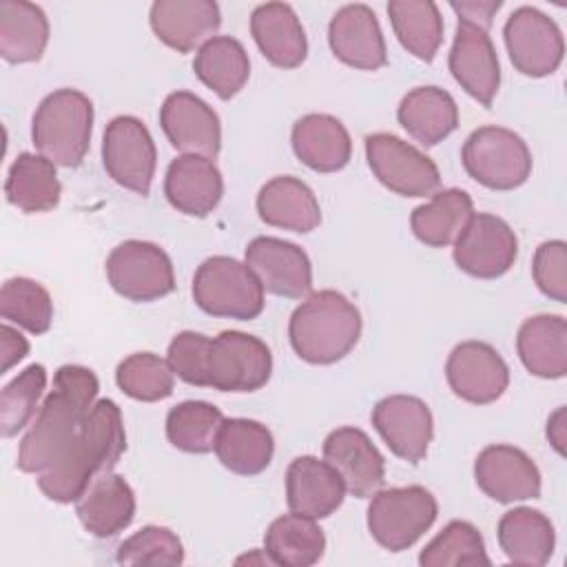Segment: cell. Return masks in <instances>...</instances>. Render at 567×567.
Wrapping results in <instances>:
<instances>
[{"label": "cell", "instance_id": "cell-1", "mask_svg": "<svg viewBox=\"0 0 567 567\" xmlns=\"http://www.w3.org/2000/svg\"><path fill=\"white\" fill-rule=\"evenodd\" d=\"M100 381L91 368L66 363L53 374V390L44 396L35 419L20 441L16 465L27 474L51 470L80 432L93 408Z\"/></svg>", "mask_w": 567, "mask_h": 567}, {"label": "cell", "instance_id": "cell-2", "mask_svg": "<svg viewBox=\"0 0 567 567\" xmlns=\"http://www.w3.org/2000/svg\"><path fill=\"white\" fill-rule=\"evenodd\" d=\"M124 450L122 410L113 399H100L86 412L64 456L51 470L38 474V487L53 503H75L95 476L117 465Z\"/></svg>", "mask_w": 567, "mask_h": 567}, {"label": "cell", "instance_id": "cell-3", "mask_svg": "<svg viewBox=\"0 0 567 567\" xmlns=\"http://www.w3.org/2000/svg\"><path fill=\"white\" fill-rule=\"evenodd\" d=\"M359 308L337 290L310 292L290 315L288 337L295 354L312 365L341 361L361 337Z\"/></svg>", "mask_w": 567, "mask_h": 567}, {"label": "cell", "instance_id": "cell-4", "mask_svg": "<svg viewBox=\"0 0 567 567\" xmlns=\"http://www.w3.org/2000/svg\"><path fill=\"white\" fill-rule=\"evenodd\" d=\"M93 133V102L78 89H58L35 109L31 142L40 155L58 166L75 168L89 153Z\"/></svg>", "mask_w": 567, "mask_h": 567}, {"label": "cell", "instance_id": "cell-5", "mask_svg": "<svg viewBox=\"0 0 567 567\" xmlns=\"http://www.w3.org/2000/svg\"><path fill=\"white\" fill-rule=\"evenodd\" d=\"M264 286L255 272L228 255L204 259L193 275V301L213 317L250 321L264 310Z\"/></svg>", "mask_w": 567, "mask_h": 567}, {"label": "cell", "instance_id": "cell-6", "mask_svg": "<svg viewBox=\"0 0 567 567\" xmlns=\"http://www.w3.org/2000/svg\"><path fill=\"white\" fill-rule=\"evenodd\" d=\"M465 173L489 190H514L532 175L525 140L505 126H481L461 148Z\"/></svg>", "mask_w": 567, "mask_h": 567}, {"label": "cell", "instance_id": "cell-7", "mask_svg": "<svg viewBox=\"0 0 567 567\" xmlns=\"http://www.w3.org/2000/svg\"><path fill=\"white\" fill-rule=\"evenodd\" d=\"M370 498L368 529L388 551L412 547L439 516V503L423 485L379 489Z\"/></svg>", "mask_w": 567, "mask_h": 567}, {"label": "cell", "instance_id": "cell-8", "mask_svg": "<svg viewBox=\"0 0 567 567\" xmlns=\"http://www.w3.org/2000/svg\"><path fill=\"white\" fill-rule=\"evenodd\" d=\"M272 374L270 348L255 334L224 330L210 339L204 363L206 388L219 392H255Z\"/></svg>", "mask_w": 567, "mask_h": 567}, {"label": "cell", "instance_id": "cell-9", "mask_svg": "<svg viewBox=\"0 0 567 567\" xmlns=\"http://www.w3.org/2000/svg\"><path fill=\"white\" fill-rule=\"evenodd\" d=\"M106 277L120 297L137 303L162 299L175 290L171 257L157 244L142 239H126L111 250Z\"/></svg>", "mask_w": 567, "mask_h": 567}, {"label": "cell", "instance_id": "cell-10", "mask_svg": "<svg viewBox=\"0 0 567 567\" xmlns=\"http://www.w3.org/2000/svg\"><path fill=\"white\" fill-rule=\"evenodd\" d=\"M102 164L115 184L146 197L157 166V148L146 124L133 115L113 117L102 135Z\"/></svg>", "mask_w": 567, "mask_h": 567}, {"label": "cell", "instance_id": "cell-11", "mask_svg": "<svg viewBox=\"0 0 567 567\" xmlns=\"http://www.w3.org/2000/svg\"><path fill=\"white\" fill-rule=\"evenodd\" d=\"M365 159L374 177L401 197H427L441 186V173L432 157L392 133L368 135Z\"/></svg>", "mask_w": 567, "mask_h": 567}, {"label": "cell", "instance_id": "cell-12", "mask_svg": "<svg viewBox=\"0 0 567 567\" xmlns=\"http://www.w3.org/2000/svg\"><path fill=\"white\" fill-rule=\"evenodd\" d=\"M507 55L514 69L527 78L551 75L565 55L558 24L536 7H518L503 27Z\"/></svg>", "mask_w": 567, "mask_h": 567}, {"label": "cell", "instance_id": "cell-13", "mask_svg": "<svg viewBox=\"0 0 567 567\" xmlns=\"http://www.w3.org/2000/svg\"><path fill=\"white\" fill-rule=\"evenodd\" d=\"M454 264L476 279L503 277L518 257L512 226L489 213H474L454 241Z\"/></svg>", "mask_w": 567, "mask_h": 567}, {"label": "cell", "instance_id": "cell-14", "mask_svg": "<svg viewBox=\"0 0 567 567\" xmlns=\"http://www.w3.org/2000/svg\"><path fill=\"white\" fill-rule=\"evenodd\" d=\"M450 390L474 405H487L503 396L509 385L505 359L485 341H463L454 346L445 363Z\"/></svg>", "mask_w": 567, "mask_h": 567}, {"label": "cell", "instance_id": "cell-15", "mask_svg": "<svg viewBox=\"0 0 567 567\" xmlns=\"http://www.w3.org/2000/svg\"><path fill=\"white\" fill-rule=\"evenodd\" d=\"M159 126L175 151L215 159L221 148V124L213 106L190 91H173L159 109Z\"/></svg>", "mask_w": 567, "mask_h": 567}, {"label": "cell", "instance_id": "cell-16", "mask_svg": "<svg viewBox=\"0 0 567 567\" xmlns=\"http://www.w3.org/2000/svg\"><path fill=\"white\" fill-rule=\"evenodd\" d=\"M246 266L255 272L266 292L301 299L312 288V264L306 250L279 237H255L246 246Z\"/></svg>", "mask_w": 567, "mask_h": 567}, {"label": "cell", "instance_id": "cell-17", "mask_svg": "<svg viewBox=\"0 0 567 567\" xmlns=\"http://www.w3.org/2000/svg\"><path fill=\"white\" fill-rule=\"evenodd\" d=\"M370 419L394 456L408 463L425 458L434 436V419L425 401L412 394H390L372 408Z\"/></svg>", "mask_w": 567, "mask_h": 567}, {"label": "cell", "instance_id": "cell-18", "mask_svg": "<svg viewBox=\"0 0 567 567\" xmlns=\"http://www.w3.org/2000/svg\"><path fill=\"white\" fill-rule=\"evenodd\" d=\"M474 481L496 503H516L540 496V470L520 447L496 443L478 452Z\"/></svg>", "mask_w": 567, "mask_h": 567}, {"label": "cell", "instance_id": "cell-19", "mask_svg": "<svg viewBox=\"0 0 567 567\" xmlns=\"http://www.w3.org/2000/svg\"><path fill=\"white\" fill-rule=\"evenodd\" d=\"M447 66L458 86L485 109L492 106L501 86V64L489 33L458 20Z\"/></svg>", "mask_w": 567, "mask_h": 567}, {"label": "cell", "instance_id": "cell-20", "mask_svg": "<svg viewBox=\"0 0 567 567\" xmlns=\"http://www.w3.org/2000/svg\"><path fill=\"white\" fill-rule=\"evenodd\" d=\"M323 458L341 474L346 489L370 498L385 483V458L359 427H337L323 441Z\"/></svg>", "mask_w": 567, "mask_h": 567}, {"label": "cell", "instance_id": "cell-21", "mask_svg": "<svg viewBox=\"0 0 567 567\" xmlns=\"http://www.w3.org/2000/svg\"><path fill=\"white\" fill-rule=\"evenodd\" d=\"M328 44L334 58L352 69L377 71L388 64L385 38L368 4H343L328 24Z\"/></svg>", "mask_w": 567, "mask_h": 567}, {"label": "cell", "instance_id": "cell-22", "mask_svg": "<svg viewBox=\"0 0 567 567\" xmlns=\"http://www.w3.org/2000/svg\"><path fill=\"white\" fill-rule=\"evenodd\" d=\"M148 22L159 42L177 53H190L215 38L221 24L219 4L213 0H155Z\"/></svg>", "mask_w": 567, "mask_h": 567}, {"label": "cell", "instance_id": "cell-23", "mask_svg": "<svg viewBox=\"0 0 567 567\" xmlns=\"http://www.w3.org/2000/svg\"><path fill=\"white\" fill-rule=\"evenodd\" d=\"M341 474L323 458L303 454L290 461L286 470V503L290 512L326 518L337 512L346 498Z\"/></svg>", "mask_w": 567, "mask_h": 567}, {"label": "cell", "instance_id": "cell-24", "mask_svg": "<svg viewBox=\"0 0 567 567\" xmlns=\"http://www.w3.org/2000/svg\"><path fill=\"white\" fill-rule=\"evenodd\" d=\"M164 195L175 210L188 217H206L221 202L224 179L213 159L179 155L166 168Z\"/></svg>", "mask_w": 567, "mask_h": 567}, {"label": "cell", "instance_id": "cell-25", "mask_svg": "<svg viewBox=\"0 0 567 567\" xmlns=\"http://www.w3.org/2000/svg\"><path fill=\"white\" fill-rule=\"evenodd\" d=\"M82 527L95 538H113L135 518V494L124 476L104 472L75 501Z\"/></svg>", "mask_w": 567, "mask_h": 567}, {"label": "cell", "instance_id": "cell-26", "mask_svg": "<svg viewBox=\"0 0 567 567\" xmlns=\"http://www.w3.org/2000/svg\"><path fill=\"white\" fill-rule=\"evenodd\" d=\"M250 33L261 55L279 69H295L308 55L303 24L286 2L257 4L250 13Z\"/></svg>", "mask_w": 567, "mask_h": 567}, {"label": "cell", "instance_id": "cell-27", "mask_svg": "<svg viewBox=\"0 0 567 567\" xmlns=\"http://www.w3.org/2000/svg\"><path fill=\"white\" fill-rule=\"evenodd\" d=\"M292 151L317 173H337L352 157V140L341 120L328 113H308L292 124Z\"/></svg>", "mask_w": 567, "mask_h": 567}, {"label": "cell", "instance_id": "cell-28", "mask_svg": "<svg viewBox=\"0 0 567 567\" xmlns=\"http://www.w3.org/2000/svg\"><path fill=\"white\" fill-rule=\"evenodd\" d=\"M257 213L268 226L301 235L321 224V208L312 188L292 175L272 177L259 188Z\"/></svg>", "mask_w": 567, "mask_h": 567}, {"label": "cell", "instance_id": "cell-29", "mask_svg": "<svg viewBox=\"0 0 567 567\" xmlns=\"http://www.w3.org/2000/svg\"><path fill=\"white\" fill-rule=\"evenodd\" d=\"M518 359L540 379L567 374V321L560 315H536L523 321L516 334Z\"/></svg>", "mask_w": 567, "mask_h": 567}, {"label": "cell", "instance_id": "cell-30", "mask_svg": "<svg viewBox=\"0 0 567 567\" xmlns=\"http://www.w3.org/2000/svg\"><path fill=\"white\" fill-rule=\"evenodd\" d=\"M498 545L509 563L540 567L549 563L556 547L551 520L532 507H514L505 512L496 527Z\"/></svg>", "mask_w": 567, "mask_h": 567}, {"label": "cell", "instance_id": "cell-31", "mask_svg": "<svg viewBox=\"0 0 567 567\" xmlns=\"http://www.w3.org/2000/svg\"><path fill=\"white\" fill-rule=\"evenodd\" d=\"M399 124L423 146H436L458 126L454 97L439 86H416L408 91L396 109Z\"/></svg>", "mask_w": 567, "mask_h": 567}, {"label": "cell", "instance_id": "cell-32", "mask_svg": "<svg viewBox=\"0 0 567 567\" xmlns=\"http://www.w3.org/2000/svg\"><path fill=\"white\" fill-rule=\"evenodd\" d=\"M215 454L219 463L239 476L261 474L275 454V441L270 430L252 419H224Z\"/></svg>", "mask_w": 567, "mask_h": 567}, {"label": "cell", "instance_id": "cell-33", "mask_svg": "<svg viewBox=\"0 0 567 567\" xmlns=\"http://www.w3.org/2000/svg\"><path fill=\"white\" fill-rule=\"evenodd\" d=\"M49 44V18L27 0L0 2V55L9 64L38 62Z\"/></svg>", "mask_w": 567, "mask_h": 567}, {"label": "cell", "instance_id": "cell-34", "mask_svg": "<svg viewBox=\"0 0 567 567\" xmlns=\"http://www.w3.org/2000/svg\"><path fill=\"white\" fill-rule=\"evenodd\" d=\"M264 551L272 565L310 567L326 551V534L317 518L290 512L275 518L264 534Z\"/></svg>", "mask_w": 567, "mask_h": 567}, {"label": "cell", "instance_id": "cell-35", "mask_svg": "<svg viewBox=\"0 0 567 567\" xmlns=\"http://www.w3.org/2000/svg\"><path fill=\"white\" fill-rule=\"evenodd\" d=\"M4 195L22 213L53 210L62 195L55 164L40 153H20L9 166Z\"/></svg>", "mask_w": 567, "mask_h": 567}, {"label": "cell", "instance_id": "cell-36", "mask_svg": "<svg viewBox=\"0 0 567 567\" xmlns=\"http://www.w3.org/2000/svg\"><path fill=\"white\" fill-rule=\"evenodd\" d=\"M472 215L474 202L470 193L461 188H443L436 190L430 202L412 210L410 228L421 244L430 248H445L456 241Z\"/></svg>", "mask_w": 567, "mask_h": 567}, {"label": "cell", "instance_id": "cell-37", "mask_svg": "<svg viewBox=\"0 0 567 567\" xmlns=\"http://www.w3.org/2000/svg\"><path fill=\"white\" fill-rule=\"evenodd\" d=\"M193 71L217 97H235L250 78V60L244 44L230 35L206 40L193 60Z\"/></svg>", "mask_w": 567, "mask_h": 567}, {"label": "cell", "instance_id": "cell-38", "mask_svg": "<svg viewBox=\"0 0 567 567\" xmlns=\"http://www.w3.org/2000/svg\"><path fill=\"white\" fill-rule=\"evenodd\" d=\"M388 16L401 47L421 62H432L443 42L439 7L432 0H390Z\"/></svg>", "mask_w": 567, "mask_h": 567}, {"label": "cell", "instance_id": "cell-39", "mask_svg": "<svg viewBox=\"0 0 567 567\" xmlns=\"http://www.w3.org/2000/svg\"><path fill=\"white\" fill-rule=\"evenodd\" d=\"M224 414L208 401H182L166 414L168 443L186 454H208L215 450V441Z\"/></svg>", "mask_w": 567, "mask_h": 567}, {"label": "cell", "instance_id": "cell-40", "mask_svg": "<svg viewBox=\"0 0 567 567\" xmlns=\"http://www.w3.org/2000/svg\"><path fill=\"white\" fill-rule=\"evenodd\" d=\"M0 315L31 334H44L53 321V301L35 279L11 277L0 290Z\"/></svg>", "mask_w": 567, "mask_h": 567}, {"label": "cell", "instance_id": "cell-41", "mask_svg": "<svg viewBox=\"0 0 567 567\" xmlns=\"http://www.w3.org/2000/svg\"><path fill=\"white\" fill-rule=\"evenodd\" d=\"M421 567L489 565L485 540L467 520H450L419 554Z\"/></svg>", "mask_w": 567, "mask_h": 567}, {"label": "cell", "instance_id": "cell-42", "mask_svg": "<svg viewBox=\"0 0 567 567\" xmlns=\"http://www.w3.org/2000/svg\"><path fill=\"white\" fill-rule=\"evenodd\" d=\"M47 388V370L42 363H31L18 372L0 392V430L2 436H16L31 425L40 410V399Z\"/></svg>", "mask_w": 567, "mask_h": 567}, {"label": "cell", "instance_id": "cell-43", "mask_svg": "<svg viewBox=\"0 0 567 567\" xmlns=\"http://www.w3.org/2000/svg\"><path fill=\"white\" fill-rule=\"evenodd\" d=\"M115 383L126 396L153 403L173 394L175 372L162 357L153 352H135L120 361L115 370Z\"/></svg>", "mask_w": 567, "mask_h": 567}, {"label": "cell", "instance_id": "cell-44", "mask_svg": "<svg viewBox=\"0 0 567 567\" xmlns=\"http://www.w3.org/2000/svg\"><path fill=\"white\" fill-rule=\"evenodd\" d=\"M120 565H182L184 545L177 534L162 525H146L120 543Z\"/></svg>", "mask_w": 567, "mask_h": 567}, {"label": "cell", "instance_id": "cell-45", "mask_svg": "<svg viewBox=\"0 0 567 567\" xmlns=\"http://www.w3.org/2000/svg\"><path fill=\"white\" fill-rule=\"evenodd\" d=\"M532 275L538 290L558 301H567V244L563 239L543 241L532 261Z\"/></svg>", "mask_w": 567, "mask_h": 567}, {"label": "cell", "instance_id": "cell-46", "mask_svg": "<svg viewBox=\"0 0 567 567\" xmlns=\"http://www.w3.org/2000/svg\"><path fill=\"white\" fill-rule=\"evenodd\" d=\"M210 339L195 330H184L173 337L168 343L166 361L177 379H182L188 385L206 388L204 379V363H206V350Z\"/></svg>", "mask_w": 567, "mask_h": 567}, {"label": "cell", "instance_id": "cell-47", "mask_svg": "<svg viewBox=\"0 0 567 567\" xmlns=\"http://www.w3.org/2000/svg\"><path fill=\"white\" fill-rule=\"evenodd\" d=\"M450 7L458 16V20L487 31L492 27L494 13L503 7V2L501 0H467V2H450Z\"/></svg>", "mask_w": 567, "mask_h": 567}, {"label": "cell", "instance_id": "cell-48", "mask_svg": "<svg viewBox=\"0 0 567 567\" xmlns=\"http://www.w3.org/2000/svg\"><path fill=\"white\" fill-rule=\"evenodd\" d=\"M0 357H2V374L9 372L16 363H20L29 352V341L9 323H2L0 328Z\"/></svg>", "mask_w": 567, "mask_h": 567}, {"label": "cell", "instance_id": "cell-49", "mask_svg": "<svg viewBox=\"0 0 567 567\" xmlns=\"http://www.w3.org/2000/svg\"><path fill=\"white\" fill-rule=\"evenodd\" d=\"M547 439L551 447L565 456V441H567V421H565V408H558L549 419H547Z\"/></svg>", "mask_w": 567, "mask_h": 567}]
</instances>
